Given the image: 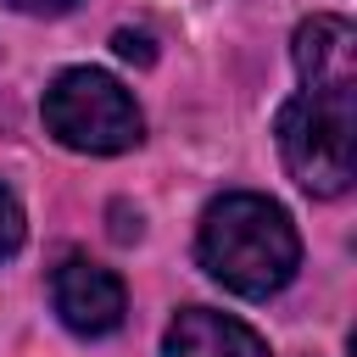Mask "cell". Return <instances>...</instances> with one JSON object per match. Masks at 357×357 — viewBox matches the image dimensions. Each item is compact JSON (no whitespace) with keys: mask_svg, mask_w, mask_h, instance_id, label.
I'll use <instances>...</instances> for the list:
<instances>
[{"mask_svg":"<svg viewBox=\"0 0 357 357\" xmlns=\"http://www.w3.org/2000/svg\"><path fill=\"white\" fill-rule=\"evenodd\" d=\"M112 50H117L123 61H139V67L156 56V50H151V39H145V33H134V28H117V33H112Z\"/></svg>","mask_w":357,"mask_h":357,"instance_id":"obj_8","label":"cell"},{"mask_svg":"<svg viewBox=\"0 0 357 357\" xmlns=\"http://www.w3.org/2000/svg\"><path fill=\"white\" fill-rule=\"evenodd\" d=\"M162 357H268L262 335L251 324H240L234 312H212V307H184L167 324Z\"/></svg>","mask_w":357,"mask_h":357,"instance_id":"obj_6","label":"cell"},{"mask_svg":"<svg viewBox=\"0 0 357 357\" xmlns=\"http://www.w3.org/2000/svg\"><path fill=\"white\" fill-rule=\"evenodd\" d=\"M351 89H301L279 106V156L307 195H340L351 184Z\"/></svg>","mask_w":357,"mask_h":357,"instance_id":"obj_2","label":"cell"},{"mask_svg":"<svg viewBox=\"0 0 357 357\" xmlns=\"http://www.w3.org/2000/svg\"><path fill=\"white\" fill-rule=\"evenodd\" d=\"M50 301H56V318H61L73 335H84V340L112 335V329L123 324V312H128L123 279H117L112 268L89 262V257H61V262H56V273H50Z\"/></svg>","mask_w":357,"mask_h":357,"instance_id":"obj_4","label":"cell"},{"mask_svg":"<svg viewBox=\"0 0 357 357\" xmlns=\"http://www.w3.org/2000/svg\"><path fill=\"white\" fill-rule=\"evenodd\" d=\"M11 11H28V17H61V11H73L78 0H6Z\"/></svg>","mask_w":357,"mask_h":357,"instance_id":"obj_9","label":"cell"},{"mask_svg":"<svg viewBox=\"0 0 357 357\" xmlns=\"http://www.w3.org/2000/svg\"><path fill=\"white\" fill-rule=\"evenodd\" d=\"M290 50L307 89H357V28L346 17H307Z\"/></svg>","mask_w":357,"mask_h":357,"instance_id":"obj_5","label":"cell"},{"mask_svg":"<svg viewBox=\"0 0 357 357\" xmlns=\"http://www.w3.org/2000/svg\"><path fill=\"white\" fill-rule=\"evenodd\" d=\"M195 251H201V268L223 290L251 296V301L284 290L296 279V262H301V240H296L290 212L268 195H251V190L218 195L201 212Z\"/></svg>","mask_w":357,"mask_h":357,"instance_id":"obj_1","label":"cell"},{"mask_svg":"<svg viewBox=\"0 0 357 357\" xmlns=\"http://www.w3.org/2000/svg\"><path fill=\"white\" fill-rule=\"evenodd\" d=\"M45 128L84 156H117L128 145H139L145 117L134 106V95L100 73V67H67L56 73V84L45 89Z\"/></svg>","mask_w":357,"mask_h":357,"instance_id":"obj_3","label":"cell"},{"mask_svg":"<svg viewBox=\"0 0 357 357\" xmlns=\"http://www.w3.org/2000/svg\"><path fill=\"white\" fill-rule=\"evenodd\" d=\"M17 245H22V206H17V195L0 184V262L17 257Z\"/></svg>","mask_w":357,"mask_h":357,"instance_id":"obj_7","label":"cell"}]
</instances>
